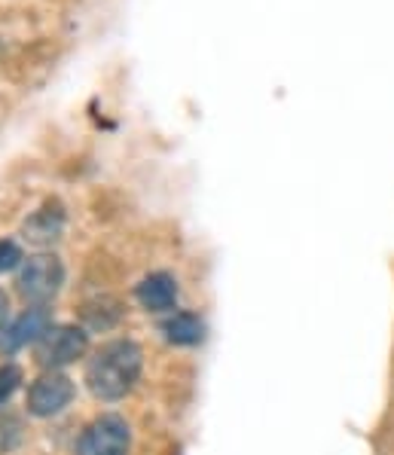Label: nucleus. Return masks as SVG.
I'll list each match as a JSON object with an SVG mask.
<instances>
[{
	"instance_id": "1",
	"label": "nucleus",
	"mask_w": 394,
	"mask_h": 455,
	"mask_svg": "<svg viewBox=\"0 0 394 455\" xmlns=\"http://www.w3.org/2000/svg\"><path fill=\"white\" fill-rule=\"evenodd\" d=\"M141 373V348L129 339L108 342L86 367V382L101 401H119Z\"/></svg>"
},
{
	"instance_id": "2",
	"label": "nucleus",
	"mask_w": 394,
	"mask_h": 455,
	"mask_svg": "<svg viewBox=\"0 0 394 455\" xmlns=\"http://www.w3.org/2000/svg\"><path fill=\"white\" fill-rule=\"evenodd\" d=\"M61 282H65V269H61L59 257L52 254H37L31 257L22 272H19V291L28 303L34 306H44L46 299H52L59 293Z\"/></svg>"
},
{
	"instance_id": "3",
	"label": "nucleus",
	"mask_w": 394,
	"mask_h": 455,
	"mask_svg": "<svg viewBox=\"0 0 394 455\" xmlns=\"http://www.w3.org/2000/svg\"><path fill=\"white\" fill-rule=\"evenodd\" d=\"M76 455H129V425L117 416H101L83 431Z\"/></svg>"
},
{
	"instance_id": "4",
	"label": "nucleus",
	"mask_w": 394,
	"mask_h": 455,
	"mask_svg": "<svg viewBox=\"0 0 394 455\" xmlns=\"http://www.w3.org/2000/svg\"><path fill=\"white\" fill-rule=\"evenodd\" d=\"M83 352H86V333L80 327H49L37 339V361L44 367H65V363L83 358Z\"/></svg>"
},
{
	"instance_id": "5",
	"label": "nucleus",
	"mask_w": 394,
	"mask_h": 455,
	"mask_svg": "<svg viewBox=\"0 0 394 455\" xmlns=\"http://www.w3.org/2000/svg\"><path fill=\"white\" fill-rule=\"evenodd\" d=\"M74 401V382L65 373H44L28 391V410L34 416H55Z\"/></svg>"
},
{
	"instance_id": "6",
	"label": "nucleus",
	"mask_w": 394,
	"mask_h": 455,
	"mask_svg": "<svg viewBox=\"0 0 394 455\" xmlns=\"http://www.w3.org/2000/svg\"><path fill=\"white\" fill-rule=\"evenodd\" d=\"M138 303L147 312H168L178 303V282L168 272H153L138 284Z\"/></svg>"
},
{
	"instance_id": "7",
	"label": "nucleus",
	"mask_w": 394,
	"mask_h": 455,
	"mask_svg": "<svg viewBox=\"0 0 394 455\" xmlns=\"http://www.w3.org/2000/svg\"><path fill=\"white\" fill-rule=\"evenodd\" d=\"M46 331H49V315L44 306H37V309H28L4 336H6V346L19 348V346H25V342H37Z\"/></svg>"
},
{
	"instance_id": "8",
	"label": "nucleus",
	"mask_w": 394,
	"mask_h": 455,
	"mask_svg": "<svg viewBox=\"0 0 394 455\" xmlns=\"http://www.w3.org/2000/svg\"><path fill=\"white\" fill-rule=\"evenodd\" d=\"M61 227H65V214L49 205V208H40V212L25 223V235L37 244H49L59 239Z\"/></svg>"
},
{
	"instance_id": "9",
	"label": "nucleus",
	"mask_w": 394,
	"mask_h": 455,
	"mask_svg": "<svg viewBox=\"0 0 394 455\" xmlns=\"http://www.w3.org/2000/svg\"><path fill=\"white\" fill-rule=\"evenodd\" d=\"M165 336L168 342H174V346H196V342L205 336V324H202L199 315L193 312H178L174 318L165 321Z\"/></svg>"
},
{
	"instance_id": "10",
	"label": "nucleus",
	"mask_w": 394,
	"mask_h": 455,
	"mask_svg": "<svg viewBox=\"0 0 394 455\" xmlns=\"http://www.w3.org/2000/svg\"><path fill=\"white\" fill-rule=\"evenodd\" d=\"M22 440V422L12 412H0V452H10Z\"/></svg>"
},
{
	"instance_id": "11",
	"label": "nucleus",
	"mask_w": 394,
	"mask_h": 455,
	"mask_svg": "<svg viewBox=\"0 0 394 455\" xmlns=\"http://www.w3.org/2000/svg\"><path fill=\"white\" fill-rule=\"evenodd\" d=\"M19 382H22V370L12 367V363H4V367H0V403L10 401L12 391L19 388Z\"/></svg>"
},
{
	"instance_id": "12",
	"label": "nucleus",
	"mask_w": 394,
	"mask_h": 455,
	"mask_svg": "<svg viewBox=\"0 0 394 455\" xmlns=\"http://www.w3.org/2000/svg\"><path fill=\"white\" fill-rule=\"evenodd\" d=\"M22 263V251L16 248L12 242H4L0 239V272H10Z\"/></svg>"
},
{
	"instance_id": "13",
	"label": "nucleus",
	"mask_w": 394,
	"mask_h": 455,
	"mask_svg": "<svg viewBox=\"0 0 394 455\" xmlns=\"http://www.w3.org/2000/svg\"><path fill=\"white\" fill-rule=\"evenodd\" d=\"M6 318H10V299L0 291V333H6Z\"/></svg>"
}]
</instances>
